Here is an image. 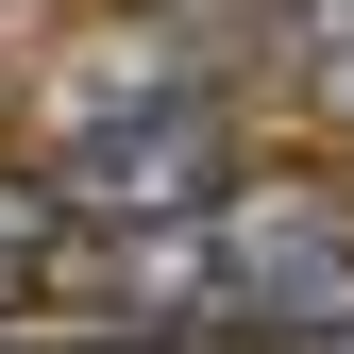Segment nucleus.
Wrapping results in <instances>:
<instances>
[{"instance_id":"f257e3e1","label":"nucleus","mask_w":354,"mask_h":354,"mask_svg":"<svg viewBox=\"0 0 354 354\" xmlns=\"http://www.w3.org/2000/svg\"><path fill=\"white\" fill-rule=\"evenodd\" d=\"M51 186H68V219H102V236L219 219L236 203V118L219 102H152V118H102V136H51Z\"/></svg>"},{"instance_id":"f03ea898","label":"nucleus","mask_w":354,"mask_h":354,"mask_svg":"<svg viewBox=\"0 0 354 354\" xmlns=\"http://www.w3.org/2000/svg\"><path fill=\"white\" fill-rule=\"evenodd\" d=\"M152 102H219V68H203V34H84V51L51 68V102H34V136H102V118H152Z\"/></svg>"},{"instance_id":"7ed1b4c3","label":"nucleus","mask_w":354,"mask_h":354,"mask_svg":"<svg viewBox=\"0 0 354 354\" xmlns=\"http://www.w3.org/2000/svg\"><path fill=\"white\" fill-rule=\"evenodd\" d=\"M51 270H68V186L34 169V186H0V321H17Z\"/></svg>"},{"instance_id":"20e7f679","label":"nucleus","mask_w":354,"mask_h":354,"mask_svg":"<svg viewBox=\"0 0 354 354\" xmlns=\"http://www.w3.org/2000/svg\"><path fill=\"white\" fill-rule=\"evenodd\" d=\"M287 68H304V102L354 136V0H287Z\"/></svg>"},{"instance_id":"39448f33","label":"nucleus","mask_w":354,"mask_h":354,"mask_svg":"<svg viewBox=\"0 0 354 354\" xmlns=\"http://www.w3.org/2000/svg\"><path fill=\"white\" fill-rule=\"evenodd\" d=\"M0 354H68V337H17V321H0Z\"/></svg>"}]
</instances>
